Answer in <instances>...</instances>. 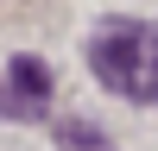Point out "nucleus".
Returning <instances> with one entry per match:
<instances>
[{"instance_id":"obj_2","label":"nucleus","mask_w":158,"mask_h":151,"mask_svg":"<svg viewBox=\"0 0 158 151\" xmlns=\"http://www.w3.org/2000/svg\"><path fill=\"white\" fill-rule=\"evenodd\" d=\"M6 82H13V95H19V107L38 120L44 101H51V69H44L38 57H13V63H6Z\"/></svg>"},{"instance_id":"obj_3","label":"nucleus","mask_w":158,"mask_h":151,"mask_svg":"<svg viewBox=\"0 0 158 151\" xmlns=\"http://www.w3.org/2000/svg\"><path fill=\"white\" fill-rule=\"evenodd\" d=\"M0 120H32V113H25V107H19V101H13V95H6V82H0Z\"/></svg>"},{"instance_id":"obj_1","label":"nucleus","mask_w":158,"mask_h":151,"mask_svg":"<svg viewBox=\"0 0 158 151\" xmlns=\"http://www.w3.org/2000/svg\"><path fill=\"white\" fill-rule=\"evenodd\" d=\"M89 69L108 95L152 107L158 101V19H108L89 38Z\"/></svg>"}]
</instances>
